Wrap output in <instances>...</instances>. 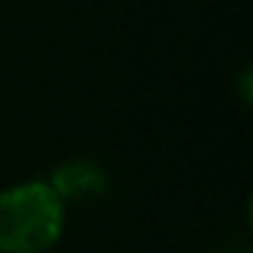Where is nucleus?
I'll list each match as a JSON object with an SVG mask.
<instances>
[{"mask_svg":"<svg viewBox=\"0 0 253 253\" xmlns=\"http://www.w3.org/2000/svg\"><path fill=\"white\" fill-rule=\"evenodd\" d=\"M66 202L49 182H19L0 191V253H44L60 240Z\"/></svg>","mask_w":253,"mask_h":253,"instance_id":"obj_1","label":"nucleus"},{"mask_svg":"<svg viewBox=\"0 0 253 253\" xmlns=\"http://www.w3.org/2000/svg\"><path fill=\"white\" fill-rule=\"evenodd\" d=\"M49 185L63 202H87L109 191V174L90 158H71L55 166Z\"/></svg>","mask_w":253,"mask_h":253,"instance_id":"obj_2","label":"nucleus"}]
</instances>
